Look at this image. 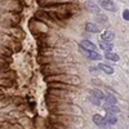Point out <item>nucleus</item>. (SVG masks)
Wrapping results in <instances>:
<instances>
[{"mask_svg": "<svg viewBox=\"0 0 129 129\" xmlns=\"http://www.w3.org/2000/svg\"><path fill=\"white\" fill-rule=\"evenodd\" d=\"M85 30H87L88 32H94V34H97V32H101V28L97 26V25H94V23H90V22H88L87 25H85Z\"/></svg>", "mask_w": 129, "mask_h": 129, "instance_id": "9b49d317", "label": "nucleus"}, {"mask_svg": "<svg viewBox=\"0 0 129 129\" xmlns=\"http://www.w3.org/2000/svg\"><path fill=\"white\" fill-rule=\"evenodd\" d=\"M123 17H124L125 21H129V10L128 9H125L124 12H123Z\"/></svg>", "mask_w": 129, "mask_h": 129, "instance_id": "aec40b11", "label": "nucleus"}, {"mask_svg": "<svg viewBox=\"0 0 129 129\" xmlns=\"http://www.w3.org/2000/svg\"><path fill=\"white\" fill-rule=\"evenodd\" d=\"M93 123L97 125V126H100V128H103V129H109L110 124L106 121V119L103 116H101L100 114H95L93 115Z\"/></svg>", "mask_w": 129, "mask_h": 129, "instance_id": "7ed1b4c3", "label": "nucleus"}, {"mask_svg": "<svg viewBox=\"0 0 129 129\" xmlns=\"http://www.w3.org/2000/svg\"><path fill=\"white\" fill-rule=\"evenodd\" d=\"M90 102H92L94 106H101V101L97 100L95 97H93V95H90Z\"/></svg>", "mask_w": 129, "mask_h": 129, "instance_id": "6ab92c4d", "label": "nucleus"}, {"mask_svg": "<svg viewBox=\"0 0 129 129\" xmlns=\"http://www.w3.org/2000/svg\"><path fill=\"white\" fill-rule=\"evenodd\" d=\"M105 110H106V112L107 114H117L120 110H119V107H116V106H111V105H106L105 106Z\"/></svg>", "mask_w": 129, "mask_h": 129, "instance_id": "f3484780", "label": "nucleus"}, {"mask_svg": "<svg viewBox=\"0 0 129 129\" xmlns=\"http://www.w3.org/2000/svg\"><path fill=\"white\" fill-rule=\"evenodd\" d=\"M85 7H87V9L89 10V12H92L93 14H95V16H100L101 14V8L98 5H95L94 3L87 2V3H85Z\"/></svg>", "mask_w": 129, "mask_h": 129, "instance_id": "423d86ee", "label": "nucleus"}, {"mask_svg": "<svg viewBox=\"0 0 129 129\" xmlns=\"http://www.w3.org/2000/svg\"><path fill=\"white\" fill-rule=\"evenodd\" d=\"M90 95L95 97V98H97V100H100V101H103V100L106 98L105 93H103L102 90H98V89H93V90L90 92Z\"/></svg>", "mask_w": 129, "mask_h": 129, "instance_id": "ddd939ff", "label": "nucleus"}, {"mask_svg": "<svg viewBox=\"0 0 129 129\" xmlns=\"http://www.w3.org/2000/svg\"><path fill=\"white\" fill-rule=\"evenodd\" d=\"M80 45H81V48L87 49V50H93V52H95V49H97L95 44H93L92 41H89V40H85V39L80 41Z\"/></svg>", "mask_w": 129, "mask_h": 129, "instance_id": "1a4fd4ad", "label": "nucleus"}, {"mask_svg": "<svg viewBox=\"0 0 129 129\" xmlns=\"http://www.w3.org/2000/svg\"><path fill=\"white\" fill-rule=\"evenodd\" d=\"M80 52H81L88 59H92V61H101V59H102V56L100 54V53H97V52L87 50V49H84V48H80Z\"/></svg>", "mask_w": 129, "mask_h": 129, "instance_id": "20e7f679", "label": "nucleus"}, {"mask_svg": "<svg viewBox=\"0 0 129 129\" xmlns=\"http://www.w3.org/2000/svg\"><path fill=\"white\" fill-rule=\"evenodd\" d=\"M50 92V94L52 95H54V97H62L63 100H66V98H69V97L71 95L70 94V92H66V90H58V89H49Z\"/></svg>", "mask_w": 129, "mask_h": 129, "instance_id": "0eeeda50", "label": "nucleus"}, {"mask_svg": "<svg viewBox=\"0 0 129 129\" xmlns=\"http://www.w3.org/2000/svg\"><path fill=\"white\" fill-rule=\"evenodd\" d=\"M0 93H2V92H0Z\"/></svg>", "mask_w": 129, "mask_h": 129, "instance_id": "412c9836", "label": "nucleus"}, {"mask_svg": "<svg viewBox=\"0 0 129 129\" xmlns=\"http://www.w3.org/2000/svg\"><path fill=\"white\" fill-rule=\"evenodd\" d=\"M45 80L48 83H53V81H59V83H64L72 85V87H76L80 83V78L76 75H69V74H58V75H49L45 78Z\"/></svg>", "mask_w": 129, "mask_h": 129, "instance_id": "f03ea898", "label": "nucleus"}, {"mask_svg": "<svg viewBox=\"0 0 129 129\" xmlns=\"http://www.w3.org/2000/svg\"><path fill=\"white\" fill-rule=\"evenodd\" d=\"M105 119H106V121L109 123L110 125H115V124L117 123V117H116L114 114H106Z\"/></svg>", "mask_w": 129, "mask_h": 129, "instance_id": "2eb2a0df", "label": "nucleus"}, {"mask_svg": "<svg viewBox=\"0 0 129 129\" xmlns=\"http://www.w3.org/2000/svg\"><path fill=\"white\" fill-rule=\"evenodd\" d=\"M100 48L106 50V52H112V43H107V41H103V40H100Z\"/></svg>", "mask_w": 129, "mask_h": 129, "instance_id": "f8f14e48", "label": "nucleus"}, {"mask_svg": "<svg viewBox=\"0 0 129 129\" xmlns=\"http://www.w3.org/2000/svg\"><path fill=\"white\" fill-rule=\"evenodd\" d=\"M98 4L103 9L112 10V12H115V10H116V7H115V4L111 2V0H98Z\"/></svg>", "mask_w": 129, "mask_h": 129, "instance_id": "39448f33", "label": "nucleus"}, {"mask_svg": "<svg viewBox=\"0 0 129 129\" xmlns=\"http://www.w3.org/2000/svg\"><path fill=\"white\" fill-rule=\"evenodd\" d=\"M101 39H102L103 41H107V43H112V40L115 39V32L111 31V30H107V31L102 32Z\"/></svg>", "mask_w": 129, "mask_h": 129, "instance_id": "6e6552de", "label": "nucleus"}, {"mask_svg": "<svg viewBox=\"0 0 129 129\" xmlns=\"http://www.w3.org/2000/svg\"><path fill=\"white\" fill-rule=\"evenodd\" d=\"M48 12L52 17L57 19H69L71 18L75 12H78V7L72 5L70 3H63V4H54V5H48Z\"/></svg>", "mask_w": 129, "mask_h": 129, "instance_id": "f257e3e1", "label": "nucleus"}, {"mask_svg": "<svg viewBox=\"0 0 129 129\" xmlns=\"http://www.w3.org/2000/svg\"><path fill=\"white\" fill-rule=\"evenodd\" d=\"M106 59H109V61H114V62H119L120 57L116 54V53H112V52H106V54H105Z\"/></svg>", "mask_w": 129, "mask_h": 129, "instance_id": "4468645a", "label": "nucleus"}, {"mask_svg": "<svg viewBox=\"0 0 129 129\" xmlns=\"http://www.w3.org/2000/svg\"><path fill=\"white\" fill-rule=\"evenodd\" d=\"M105 100H106V103H107V105H111V106H116V103H117L116 97L112 95V94H107Z\"/></svg>", "mask_w": 129, "mask_h": 129, "instance_id": "a211bd4d", "label": "nucleus"}, {"mask_svg": "<svg viewBox=\"0 0 129 129\" xmlns=\"http://www.w3.org/2000/svg\"><path fill=\"white\" fill-rule=\"evenodd\" d=\"M38 2L44 5V7H48V5H54V4H63V3H67V0H38Z\"/></svg>", "mask_w": 129, "mask_h": 129, "instance_id": "9d476101", "label": "nucleus"}, {"mask_svg": "<svg viewBox=\"0 0 129 129\" xmlns=\"http://www.w3.org/2000/svg\"><path fill=\"white\" fill-rule=\"evenodd\" d=\"M98 69L102 70V71L106 72V74H109V75H112V74H114V69L110 67V66H107V64H105V63H100V64H98Z\"/></svg>", "mask_w": 129, "mask_h": 129, "instance_id": "dca6fc26", "label": "nucleus"}]
</instances>
